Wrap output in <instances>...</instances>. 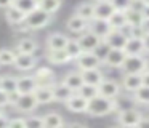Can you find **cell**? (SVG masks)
Masks as SVG:
<instances>
[{"label": "cell", "mask_w": 149, "mask_h": 128, "mask_svg": "<svg viewBox=\"0 0 149 128\" xmlns=\"http://www.w3.org/2000/svg\"><path fill=\"white\" fill-rule=\"evenodd\" d=\"M117 111H119V102L116 99L96 95L95 98L88 99V106H87L85 114L90 115V117H104V115H109Z\"/></svg>", "instance_id": "obj_1"}, {"label": "cell", "mask_w": 149, "mask_h": 128, "mask_svg": "<svg viewBox=\"0 0 149 128\" xmlns=\"http://www.w3.org/2000/svg\"><path fill=\"white\" fill-rule=\"evenodd\" d=\"M52 21V13L43 11L42 8L37 6L36 10L29 11L26 15V19H24V24L31 29V31H39V29H43L50 24Z\"/></svg>", "instance_id": "obj_2"}, {"label": "cell", "mask_w": 149, "mask_h": 128, "mask_svg": "<svg viewBox=\"0 0 149 128\" xmlns=\"http://www.w3.org/2000/svg\"><path fill=\"white\" fill-rule=\"evenodd\" d=\"M148 66V59L144 54H127L122 67L123 74H143Z\"/></svg>", "instance_id": "obj_3"}, {"label": "cell", "mask_w": 149, "mask_h": 128, "mask_svg": "<svg viewBox=\"0 0 149 128\" xmlns=\"http://www.w3.org/2000/svg\"><path fill=\"white\" fill-rule=\"evenodd\" d=\"M75 66L79 70H87V69H96L103 66V61L95 54V51H82L75 59Z\"/></svg>", "instance_id": "obj_4"}, {"label": "cell", "mask_w": 149, "mask_h": 128, "mask_svg": "<svg viewBox=\"0 0 149 128\" xmlns=\"http://www.w3.org/2000/svg\"><path fill=\"white\" fill-rule=\"evenodd\" d=\"M143 114L135 107H127L122 111H117V123L122 127H138L139 118Z\"/></svg>", "instance_id": "obj_5"}, {"label": "cell", "mask_w": 149, "mask_h": 128, "mask_svg": "<svg viewBox=\"0 0 149 128\" xmlns=\"http://www.w3.org/2000/svg\"><path fill=\"white\" fill-rule=\"evenodd\" d=\"M125 58H127V53L123 48H111L103 61V66L109 67V69H120Z\"/></svg>", "instance_id": "obj_6"}, {"label": "cell", "mask_w": 149, "mask_h": 128, "mask_svg": "<svg viewBox=\"0 0 149 128\" xmlns=\"http://www.w3.org/2000/svg\"><path fill=\"white\" fill-rule=\"evenodd\" d=\"M64 104H66V109H68V111H71V112H74V114H84V112L87 111L88 99L84 98L80 93L74 91L64 101Z\"/></svg>", "instance_id": "obj_7"}, {"label": "cell", "mask_w": 149, "mask_h": 128, "mask_svg": "<svg viewBox=\"0 0 149 128\" xmlns=\"http://www.w3.org/2000/svg\"><path fill=\"white\" fill-rule=\"evenodd\" d=\"M37 63H39V59H37L34 54L16 53V58H15L13 66L16 67L18 70H21V72H29V70H32V69L37 67Z\"/></svg>", "instance_id": "obj_8"}, {"label": "cell", "mask_w": 149, "mask_h": 128, "mask_svg": "<svg viewBox=\"0 0 149 128\" xmlns=\"http://www.w3.org/2000/svg\"><path fill=\"white\" fill-rule=\"evenodd\" d=\"M98 90H100L101 96H106V98H111V99H117L120 95L122 86H120L119 82H116V80H112V79H104L103 82L98 85Z\"/></svg>", "instance_id": "obj_9"}, {"label": "cell", "mask_w": 149, "mask_h": 128, "mask_svg": "<svg viewBox=\"0 0 149 128\" xmlns=\"http://www.w3.org/2000/svg\"><path fill=\"white\" fill-rule=\"evenodd\" d=\"M13 106H15V107H16L19 112L29 114V112L36 111L37 106H39V102H37L34 93H26V95H19V98L16 99V102H15Z\"/></svg>", "instance_id": "obj_10"}, {"label": "cell", "mask_w": 149, "mask_h": 128, "mask_svg": "<svg viewBox=\"0 0 149 128\" xmlns=\"http://www.w3.org/2000/svg\"><path fill=\"white\" fill-rule=\"evenodd\" d=\"M101 40H103V38H100L96 34H93V32L88 31V29L85 32H82V34H79V38H77L79 45H80V48L84 51H93Z\"/></svg>", "instance_id": "obj_11"}, {"label": "cell", "mask_w": 149, "mask_h": 128, "mask_svg": "<svg viewBox=\"0 0 149 128\" xmlns=\"http://www.w3.org/2000/svg\"><path fill=\"white\" fill-rule=\"evenodd\" d=\"M34 77H36V80H37V85L52 86L53 83H55V72H53L52 67H48V66H39V67H36Z\"/></svg>", "instance_id": "obj_12"}, {"label": "cell", "mask_w": 149, "mask_h": 128, "mask_svg": "<svg viewBox=\"0 0 149 128\" xmlns=\"http://www.w3.org/2000/svg\"><path fill=\"white\" fill-rule=\"evenodd\" d=\"M37 80L34 75H23L18 77L16 80V91L19 95H26V93H34L37 88Z\"/></svg>", "instance_id": "obj_13"}, {"label": "cell", "mask_w": 149, "mask_h": 128, "mask_svg": "<svg viewBox=\"0 0 149 128\" xmlns=\"http://www.w3.org/2000/svg\"><path fill=\"white\" fill-rule=\"evenodd\" d=\"M114 11H116V8L111 3V0H98V2H95V18L96 19L107 21Z\"/></svg>", "instance_id": "obj_14"}, {"label": "cell", "mask_w": 149, "mask_h": 128, "mask_svg": "<svg viewBox=\"0 0 149 128\" xmlns=\"http://www.w3.org/2000/svg\"><path fill=\"white\" fill-rule=\"evenodd\" d=\"M141 85H143L141 83V74H123L122 83H120V86H122L123 91L133 93L135 90H138Z\"/></svg>", "instance_id": "obj_15"}, {"label": "cell", "mask_w": 149, "mask_h": 128, "mask_svg": "<svg viewBox=\"0 0 149 128\" xmlns=\"http://www.w3.org/2000/svg\"><path fill=\"white\" fill-rule=\"evenodd\" d=\"M69 42V37L61 32H53L47 37V48L48 50H64Z\"/></svg>", "instance_id": "obj_16"}, {"label": "cell", "mask_w": 149, "mask_h": 128, "mask_svg": "<svg viewBox=\"0 0 149 128\" xmlns=\"http://www.w3.org/2000/svg\"><path fill=\"white\" fill-rule=\"evenodd\" d=\"M47 61L55 66H64V64L71 63L72 59L69 58L66 50H48L47 48Z\"/></svg>", "instance_id": "obj_17"}, {"label": "cell", "mask_w": 149, "mask_h": 128, "mask_svg": "<svg viewBox=\"0 0 149 128\" xmlns=\"http://www.w3.org/2000/svg\"><path fill=\"white\" fill-rule=\"evenodd\" d=\"M103 40L106 42L111 48H123L127 43V37L119 31V29H111Z\"/></svg>", "instance_id": "obj_18"}, {"label": "cell", "mask_w": 149, "mask_h": 128, "mask_svg": "<svg viewBox=\"0 0 149 128\" xmlns=\"http://www.w3.org/2000/svg\"><path fill=\"white\" fill-rule=\"evenodd\" d=\"M66 27H68L69 32H72V34H82V32H85L88 29V21L84 18H80L79 15H72L71 18L68 19V22H66Z\"/></svg>", "instance_id": "obj_19"}, {"label": "cell", "mask_w": 149, "mask_h": 128, "mask_svg": "<svg viewBox=\"0 0 149 128\" xmlns=\"http://www.w3.org/2000/svg\"><path fill=\"white\" fill-rule=\"evenodd\" d=\"M80 74H82V79H84V83H88V85H96L98 86L104 79H106V75L101 72L100 67H96V69L80 70Z\"/></svg>", "instance_id": "obj_20"}, {"label": "cell", "mask_w": 149, "mask_h": 128, "mask_svg": "<svg viewBox=\"0 0 149 128\" xmlns=\"http://www.w3.org/2000/svg\"><path fill=\"white\" fill-rule=\"evenodd\" d=\"M61 82L64 83L66 86H69L72 91H77V90L84 85V79H82L80 70H71V72H68L64 77H63Z\"/></svg>", "instance_id": "obj_21"}, {"label": "cell", "mask_w": 149, "mask_h": 128, "mask_svg": "<svg viewBox=\"0 0 149 128\" xmlns=\"http://www.w3.org/2000/svg\"><path fill=\"white\" fill-rule=\"evenodd\" d=\"M127 54H144V42L143 37H130L123 47Z\"/></svg>", "instance_id": "obj_22"}, {"label": "cell", "mask_w": 149, "mask_h": 128, "mask_svg": "<svg viewBox=\"0 0 149 128\" xmlns=\"http://www.w3.org/2000/svg\"><path fill=\"white\" fill-rule=\"evenodd\" d=\"M88 31H91L93 34H96L100 38H104L106 34L111 31V26H109V22L104 21V19L93 18L90 22H88Z\"/></svg>", "instance_id": "obj_23"}, {"label": "cell", "mask_w": 149, "mask_h": 128, "mask_svg": "<svg viewBox=\"0 0 149 128\" xmlns=\"http://www.w3.org/2000/svg\"><path fill=\"white\" fill-rule=\"evenodd\" d=\"M5 19H7L11 26H19V24H23L24 19H26V13L11 5V6H8V8H5Z\"/></svg>", "instance_id": "obj_24"}, {"label": "cell", "mask_w": 149, "mask_h": 128, "mask_svg": "<svg viewBox=\"0 0 149 128\" xmlns=\"http://www.w3.org/2000/svg\"><path fill=\"white\" fill-rule=\"evenodd\" d=\"M37 48H39V45H37V42L34 40V38L23 37V38H19V40H18L15 51H16V53H29V54H34L37 51Z\"/></svg>", "instance_id": "obj_25"}, {"label": "cell", "mask_w": 149, "mask_h": 128, "mask_svg": "<svg viewBox=\"0 0 149 128\" xmlns=\"http://www.w3.org/2000/svg\"><path fill=\"white\" fill-rule=\"evenodd\" d=\"M34 96H36L37 102L39 104H50L53 102V90L52 86H47V85H39L34 91Z\"/></svg>", "instance_id": "obj_26"}, {"label": "cell", "mask_w": 149, "mask_h": 128, "mask_svg": "<svg viewBox=\"0 0 149 128\" xmlns=\"http://www.w3.org/2000/svg\"><path fill=\"white\" fill-rule=\"evenodd\" d=\"M52 90H53V99H55V101H59V102H64L66 99H68L72 93H74L71 88H69V86H66L63 82L53 83Z\"/></svg>", "instance_id": "obj_27"}, {"label": "cell", "mask_w": 149, "mask_h": 128, "mask_svg": "<svg viewBox=\"0 0 149 128\" xmlns=\"http://www.w3.org/2000/svg\"><path fill=\"white\" fill-rule=\"evenodd\" d=\"M64 125H66L64 118L58 112H48V114L43 115V127L45 128H59L64 127Z\"/></svg>", "instance_id": "obj_28"}, {"label": "cell", "mask_w": 149, "mask_h": 128, "mask_svg": "<svg viewBox=\"0 0 149 128\" xmlns=\"http://www.w3.org/2000/svg\"><path fill=\"white\" fill-rule=\"evenodd\" d=\"M75 15H79L80 18L87 19L88 22L95 18V3H90V2H84L80 5H77L75 8Z\"/></svg>", "instance_id": "obj_29"}, {"label": "cell", "mask_w": 149, "mask_h": 128, "mask_svg": "<svg viewBox=\"0 0 149 128\" xmlns=\"http://www.w3.org/2000/svg\"><path fill=\"white\" fill-rule=\"evenodd\" d=\"M125 18H127V22L132 26H139L143 21V13L138 6H130L128 10H125Z\"/></svg>", "instance_id": "obj_30"}, {"label": "cell", "mask_w": 149, "mask_h": 128, "mask_svg": "<svg viewBox=\"0 0 149 128\" xmlns=\"http://www.w3.org/2000/svg\"><path fill=\"white\" fill-rule=\"evenodd\" d=\"M132 95H133V99L136 101V104H139V106H149V86L141 85L138 90H135Z\"/></svg>", "instance_id": "obj_31"}, {"label": "cell", "mask_w": 149, "mask_h": 128, "mask_svg": "<svg viewBox=\"0 0 149 128\" xmlns=\"http://www.w3.org/2000/svg\"><path fill=\"white\" fill-rule=\"evenodd\" d=\"M107 22H109L111 29H120V27H122V26L127 22L125 11H120V10H116V11H114L112 15L109 16Z\"/></svg>", "instance_id": "obj_32"}, {"label": "cell", "mask_w": 149, "mask_h": 128, "mask_svg": "<svg viewBox=\"0 0 149 128\" xmlns=\"http://www.w3.org/2000/svg\"><path fill=\"white\" fill-rule=\"evenodd\" d=\"M16 80H18V77H15V75H2L0 77V88L7 93L16 91Z\"/></svg>", "instance_id": "obj_33"}, {"label": "cell", "mask_w": 149, "mask_h": 128, "mask_svg": "<svg viewBox=\"0 0 149 128\" xmlns=\"http://www.w3.org/2000/svg\"><path fill=\"white\" fill-rule=\"evenodd\" d=\"M13 6H16L18 10H21L27 15L29 11H32L39 6V0H13Z\"/></svg>", "instance_id": "obj_34"}, {"label": "cell", "mask_w": 149, "mask_h": 128, "mask_svg": "<svg viewBox=\"0 0 149 128\" xmlns=\"http://www.w3.org/2000/svg\"><path fill=\"white\" fill-rule=\"evenodd\" d=\"M15 58H16V51L15 50L2 48L0 50V66H13Z\"/></svg>", "instance_id": "obj_35"}, {"label": "cell", "mask_w": 149, "mask_h": 128, "mask_svg": "<svg viewBox=\"0 0 149 128\" xmlns=\"http://www.w3.org/2000/svg\"><path fill=\"white\" fill-rule=\"evenodd\" d=\"M66 51H68V54H69V58H71L72 61H75L77 59V56L82 53V48H80V45H79V42H77V38H69V42H68V45H66V48H64Z\"/></svg>", "instance_id": "obj_36"}, {"label": "cell", "mask_w": 149, "mask_h": 128, "mask_svg": "<svg viewBox=\"0 0 149 128\" xmlns=\"http://www.w3.org/2000/svg\"><path fill=\"white\" fill-rule=\"evenodd\" d=\"M61 0H39V8H42L47 13H56L61 8Z\"/></svg>", "instance_id": "obj_37"}, {"label": "cell", "mask_w": 149, "mask_h": 128, "mask_svg": "<svg viewBox=\"0 0 149 128\" xmlns=\"http://www.w3.org/2000/svg\"><path fill=\"white\" fill-rule=\"evenodd\" d=\"M77 93H80V95L84 96V98H87V99H91V98H95L96 95H100V90H98L96 85H88V83H84V85L77 90Z\"/></svg>", "instance_id": "obj_38"}, {"label": "cell", "mask_w": 149, "mask_h": 128, "mask_svg": "<svg viewBox=\"0 0 149 128\" xmlns=\"http://www.w3.org/2000/svg\"><path fill=\"white\" fill-rule=\"evenodd\" d=\"M109 50H111L109 45H107L104 40H101L100 43L96 45V48H95L93 51H95V54H96V56L100 58L101 61H104V58H106V54H107V53H109Z\"/></svg>", "instance_id": "obj_39"}, {"label": "cell", "mask_w": 149, "mask_h": 128, "mask_svg": "<svg viewBox=\"0 0 149 128\" xmlns=\"http://www.w3.org/2000/svg\"><path fill=\"white\" fill-rule=\"evenodd\" d=\"M26 128H43V117L29 115L26 118Z\"/></svg>", "instance_id": "obj_40"}, {"label": "cell", "mask_w": 149, "mask_h": 128, "mask_svg": "<svg viewBox=\"0 0 149 128\" xmlns=\"http://www.w3.org/2000/svg\"><path fill=\"white\" fill-rule=\"evenodd\" d=\"M111 3L114 5V8L120 11H125L130 6H133V0H111Z\"/></svg>", "instance_id": "obj_41"}, {"label": "cell", "mask_w": 149, "mask_h": 128, "mask_svg": "<svg viewBox=\"0 0 149 128\" xmlns=\"http://www.w3.org/2000/svg\"><path fill=\"white\" fill-rule=\"evenodd\" d=\"M10 128H26V118L23 117H16V118H10Z\"/></svg>", "instance_id": "obj_42"}, {"label": "cell", "mask_w": 149, "mask_h": 128, "mask_svg": "<svg viewBox=\"0 0 149 128\" xmlns=\"http://www.w3.org/2000/svg\"><path fill=\"white\" fill-rule=\"evenodd\" d=\"M0 106H2V107L10 106V96H8V93L3 91L2 88H0Z\"/></svg>", "instance_id": "obj_43"}, {"label": "cell", "mask_w": 149, "mask_h": 128, "mask_svg": "<svg viewBox=\"0 0 149 128\" xmlns=\"http://www.w3.org/2000/svg\"><path fill=\"white\" fill-rule=\"evenodd\" d=\"M119 31L122 32V34L125 35L127 38H130V37H132V34H133V26H132V24H128V22H125V24H123L122 27L119 29Z\"/></svg>", "instance_id": "obj_44"}, {"label": "cell", "mask_w": 149, "mask_h": 128, "mask_svg": "<svg viewBox=\"0 0 149 128\" xmlns=\"http://www.w3.org/2000/svg\"><path fill=\"white\" fill-rule=\"evenodd\" d=\"M138 127L139 128H149V117L143 115V117L139 118V122H138Z\"/></svg>", "instance_id": "obj_45"}, {"label": "cell", "mask_w": 149, "mask_h": 128, "mask_svg": "<svg viewBox=\"0 0 149 128\" xmlns=\"http://www.w3.org/2000/svg\"><path fill=\"white\" fill-rule=\"evenodd\" d=\"M139 27L143 29L144 35L149 34V19H148V18H143V21H141V24H139Z\"/></svg>", "instance_id": "obj_46"}, {"label": "cell", "mask_w": 149, "mask_h": 128, "mask_svg": "<svg viewBox=\"0 0 149 128\" xmlns=\"http://www.w3.org/2000/svg\"><path fill=\"white\" fill-rule=\"evenodd\" d=\"M139 10H141V13H143V18H148L149 19V2H146L144 5H141V6H139Z\"/></svg>", "instance_id": "obj_47"}, {"label": "cell", "mask_w": 149, "mask_h": 128, "mask_svg": "<svg viewBox=\"0 0 149 128\" xmlns=\"http://www.w3.org/2000/svg\"><path fill=\"white\" fill-rule=\"evenodd\" d=\"M8 123H10V118L7 117V115H0V128H7Z\"/></svg>", "instance_id": "obj_48"}, {"label": "cell", "mask_w": 149, "mask_h": 128, "mask_svg": "<svg viewBox=\"0 0 149 128\" xmlns=\"http://www.w3.org/2000/svg\"><path fill=\"white\" fill-rule=\"evenodd\" d=\"M141 83L146 86H149V72L148 70H144V72L141 74Z\"/></svg>", "instance_id": "obj_49"}, {"label": "cell", "mask_w": 149, "mask_h": 128, "mask_svg": "<svg viewBox=\"0 0 149 128\" xmlns=\"http://www.w3.org/2000/svg\"><path fill=\"white\" fill-rule=\"evenodd\" d=\"M13 5V0H0V8H8V6Z\"/></svg>", "instance_id": "obj_50"}, {"label": "cell", "mask_w": 149, "mask_h": 128, "mask_svg": "<svg viewBox=\"0 0 149 128\" xmlns=\"http://www.w3.org/2000/svg\"><path fill=\"white\" fill-rule=\"evenodd\" d=\"M143 42H144V53H149V34L143 37Z\"/></svg>", "instance_id": "obj_51"}, {"label": "cell", "mask_w": 149, "mask_h": 128, "mask_svg": "<svg viewBox=\"0 0 149 128\" xmlns=\"http://www.w3.org/2000/svg\"><path fill=\"white\" fill-rule=\"evenodd\" d=\"M69 127H85V123H79V122H74V123H69Z\"/></svg>", "instance_id": "obj_52"}, {"label": "cell", "mask_w": 149, "mask_h": 128, "mask_svg": "<svg viewBox=\"0 0 149 128\" xmlns=\"http://www.w3.org/2000/svg\"><path fill=\"white\" fill-rule=\"evenodd\" d=\"M3 114H5V111H3V107L0 106V115H3Z\"/></svg>", "instance_id": "obj_53"}, {"label": "cell", "mask_w": 149, "mask_h": 128, "mask_svg": "<svg viewBox=\"0 0 149 128\" xmlns=\"http://www.w3.org/2000/svg\"><path fill=\"white\" fill-rule=\"evenodd\" d=\"M146 70L149 72V59H148V66H146Z\"/></svg>", "instance_id": "obj_54"}, {"label": "cell", "mask_w": 149, "mask_h": 128, "mask_svg": "<svg viewBox=\"0 0 149 128\" xmlns=\"http://www.w3.org/2000/svg\"><path fill=\"white\" fill-rule=\"evenodd\" d=\"M93 2H98V0H93Z\"/></svg>", "instance_id": "obj_55"}]
</instances>
